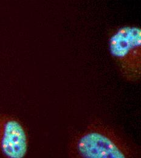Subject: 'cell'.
<instances>
[{
	"instance_id": "2",
	"label": "cell",
	"mask_w": 141,
	"mask_h": 158,
	"mask_svg": "<svg viewBox=\"0 0 141 158\" xmlns=\"http://www.w3.org/2000/svg\"><path fill=\"white\" fill-rule=\"evenodd\" d=\"M110 54L126 81L135 83L141 79V29L136 26H125L116 29L108 41Z\"/></svg>"
},
{
	"instance_id": "1",
	"label": "cell",
	"mask_w": 141,
	"mask_h": 158,
	"mask_svg": "<svg viewBox=\"0 0 141 158\" xmlns=\"http://www.w3.org/2000/svg\"><path fill=\"white\" fill-rule=\"evenodd\" d=\"M69 155L77 158H129L138 157L139 153L113 129L96 122L73 139Z\"/></svg>"
},
{
	"instance_id": "3",
	"label": "cell",
	"mask_w": 141,
	"mask_h": 158,
	"mask_svg": "<svg viewBox=\"0 0 141 158\" xmlns=\"http://www.w3.org/2000/svg\"><path fill=\"white\" fill-rule=\"evenodd\" d=\"M29 147L28 135L20 121L0 114V153L6 158H23Z\"/></svg>"
}]
</instances>
